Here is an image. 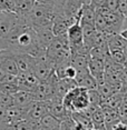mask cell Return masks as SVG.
I'll return each mask as SVG.
<instances>
[{
  "label": "cell",
  "instance_id": "8992f818",
  "mask_svg": "<svg viewBox=\"0 0 127 130\" xmlns=\"http://www.w3.org/2000/svg\"><path fill=\"white\" fill-rule=\"evenodd\" d=\"M0 68L5 72L9 73V75L17 76L19 73L18 69H17L16 61H15L13 52L11 50L9 49L0 50Z\"/></svg>",
  "mask_w": 127,
  "mask_h": 130
},
{
  "label": "cell",
  "instance_id": "ac0fdd59",
  "mask_svg": "<svg viewBox=\"0 0 127 130\" xmlns=\"http://www.w3.org/2000/svg\"><path fill=\"white\" fill-rule=\"evenodd\" d=\"M9 126L11 130H39V121L22 119Z\"/></svg>",
  "mask_w": 127,
  "mask_h": 130
},
{
  "label": "cell",
  "instance_id": "484cf974",
  "mask_svg": "<svg viewBox=\"0 0 127 130\" xmlns=\"http://www.w3.org/2000/svg\"><path fill=\"white\" fill-rule=\"evenodd\" d=\"M119 35H120V36H122L125 40H127V28L122 29V30H120V32H119Z\"/></svg>",
  "mask_w": 127,
  "mask_h": 130
},
{
  "label": "cell",
  "instance_id": "603a6c76",
  "mask_svg": "<svg viewBox=\"0 0 127 130\" xmlns=\"http://www.w3.org/2000/svg\"><path fill=\"white\" fill-rule=\"evenodd\" d=\"M76 73H77V70L75 69L73 66H67L66 69H65V77L64 78H68V79H75Z\"/></svg>",
  "mask_w": 127,
  "mask_h": 130
},
{
  "label": "cell",
  "instance_id": "e0dca14e",
  "mask_svg": "<svg viewBox=\"0 0 127 130\" xmlns=\"http://www.w3.org/2000/svg\"><path fill=\"white\" fill-rule=\"evenodd\" d=\"M59 126L60 121L49 112L39 120V130H59Z\"/></svg>",
  "mask_w": 127,
  "mask_h": 130
},
{
  "label": "cell",
  "instance_id": "4316f807",
  "mask_svg": "<svg viewBox=\"0 0 127 130\" xmlns=\"http://www.w3.org/2000/svg\"><path fill=\"white\" fill-rule=\"evenodd\" d=\"M37 2H40V4H46V5H49L52 0H36Z\"/></svg>",
  "mask_w": 127,
  "mask_h": 130
},
{
  "label": "cell",
  "instance_id": "d4e9b609",
  "mask_svg": "<svg viewBox=\"0 0 127 130\" xmlns=\"http://www.w3.org/2000/svg\"><path fill=\"white\" fill-rule=\"evenodd\" d=\"M106 2V0H90V5L93 6L94 8H98L104 6Z\"/></svg>",
  "mask_w": 127,
  "mask_h": 130
},
{
  "label": "cell",
  "instance_id": "6da1fadb",
  "mask_svg": "<svg viewBox=\"0 0 127 130\" xmlns=\"http://www.w3.org/2000/svg\"><path fill=\"white\" fill-rule=\"evenodd\" d=\"M55 16L56 14L50 5L40 4V2L36 1V4L32 7L30 12L27 16L20 17V18L25 20V22L29 27H31L34 30H36V29L39 28L51 27Z\"/></svg>",
  "mask_w": 127,
  "mask_h": 130
},
{
  "label": "cell",
  "instance_id": "44dd1931",
  "mask_svg": "<svg viewBox=\"0 0 127 130\" xmlns=\"http://www.w3.org/2000/svg\"><path fill=\"white\" fill-rule=\"evenodd\" d=\"M12 105H13L12 94H9V93H6V92L0 91V107L8 108Z\"/></svg>",
  "mask_w": 127,
  "mask_h": 130
},
{
  "label": "cell",
  "instance_id": "5b68a950",
  "mask_svg": "<svg viewBox=\"0 0 127 130\" xmlns=\"http://www.w3.org/2000/svg\"><path fill=\"white\" fill-rule=\"evenodd\" d=\"M48 112L59 121H63L72 117V112L67 110L64 106L63 99H59L57 97H54L48 101Z\"/></svg>",
  "mask_w": 127,
  "mask_h": 130
},
{
  "label": "cell",
  "instance_id": "ba28073f",
  "mask_svg": "<svg viewBox=\"0 0 127 130\" xmlns=\"http://www.w3.org/2000/svg\"><path fill=\"white\" fill-rule=\"evenodd\" d=\"M77 20L74 18H69V17L65 16L64 13L56 14L54 21L51 25V30L54 32L55 36H61V35L67 34V29L69 28V26H72L73 23H75Z\"/></svg>",
  "mask_w": 127,
  "mask_h": 130
},
{
  "label": "cell",
  "instance_id": "5bb4252c",
  "mask_svg": "<svg viewBox=\"0 0 127 130\" xmlns=\"http://www.w3.org/2000/svg\"><path fill=\"white\" fill-rule=\"evenodd\" d=\"M13 13L18 17H25L30 12L36 0H13Z\"/></svg>",
  "mask_w": 127,
  "mask_h": 130
},
{
  "label": "cell",
  "instance_id": "30bf717a",
  "mask_svg": "<svg viewBox=\"0 0 127 130\" xmlns=\"http://www.w3.org/2000/svg\"><path fill=\"white\" fill-rule=\"evenodd\" d=\"M13 56L19 73H26L31 71L35 61V58L32 56L25 54V52H13Z\"/></svg>",
  "mask_w": 127,
  "mask_h": 130
},
{
  "label": "cell",
  "instance_id": "f1b7e54d",
  "mask_svg": "<svg viewBox=\"0 0 127 130\" xmlns=\"http://www.w3.org/2000/svg\"><path fill=\"white\" fill-rule=\"evenodd\" d=\"M123 68H124L125 70H127V58L125 59V61L123 62Z\"/></svg>",
  "mask_w": 127,
  "mask_h": 130
},
{
  "label": "cell",
  "instance_id": "9a60e30c",
  "mask_svg": "<svg viewBox=\"0 0 127 130\" xmlns=\"http://www.w3.org/2000/svg\"><path fill=\"white\" fill-rule=\"evenodd\" d=\"M12 99H13V105L18 106V107H26L28 106L30 102L34 101V96H32L31 91L27 90H18L12 94Z\"/></svg>",
  "mask_w": 127,
  "mask_h": 130
},
{
  "label": "cell",
  "instance_id": "d6986e66",
  "mask_svg": "<svg viewBox=\"0 0 127 130\" xmlns=\"http://www.w3.org/2000/svg\"><path fill=\"white\" fill-rule=\"evenodd\" d=\"M88 55H70V66H73L77 71L88 68Z\"/></svg>",
  "mask_w": 127,
  "mask_h": 130
},
{
  "label": "cell",
  "instance_id": "4fadbf2b",
  "mask_svg": "<svg viewBox=\"0 0 127 130\" xmlns=\"http://www.w3.org/2000/svg\"><path fill=\"white\" fill-rule=\"evenodd\" d=\"M88 70L93 75V77L97 80L104 78L105 71V60H99V59H94L89 57L88 60Z\"/></svg>",
  "mask_w": 127,
  "mask_h": 130
},
{
  "label": "cell",
  "instance_id": "9c48e42d",
  "mask_svg": "<svg viewBox=\"0 0 127 130\" xmlns=\"http://www.w3.org/2000/svg\"><path fill=\"white\" fill-rule=\"evenodd\" d=\"M75 81L76 85L79 87H82L87 90H91V89H96L97 87V81L96 79L93 77V75L89 72L88 68L86 69H81L78 70L75 77Z\"/></svg>",
  "mask_w": 127,
  "mask_h": 130
},
{
  "label": "cell",
  "instance_id": "277c9868",
  "mask_svg": "<svg viewBox=\"0 0 127 130\" xmlns=\"http://www.w3.org/2000/svg\"><path fill=\"white\" fill-rule=\"evenodd\" d=\"M26 109V118L34 121H39L45 115L48 113V101H39L34 100L28 106L25 107Z\"/></svg>",
  "mask_w": 127,
  "mask_h": 130
},
{
  "label": "cell",
  "instance_id": "83f0119b",
  "mask_svg": "<svg viewBox=\"0 0 127 130\" xmlns=\"http://www.w3.org/2000/svg\"><path fill=\"white\" fill-rule=\"evenodd\" d=\"M123 52H124V55H125V57L127 58V41H126V43L124 45V47H123Z\"/></svg>",
  "mask_w": 127,
  "mask_h": 130
},
{
  "label": "cell",
  "instance_id": "7c38bea8",
  "mask_svg": "<svg viewBox=\"0 0 127 130\" xmlns=\"http://www.w3.org/2000/svg\"><path fill=\"white\" fill-rule=\"evenodd\" d=\"M95 17L96 9L90 4L82 5L80 11H79V23L80 25H93L95 26Z\"/></svg>",
  "mask_w": 127,
  "mask_h": 130
},
{
  "label": "cell",
  "instance_id": "7a4b0ae2",
  "mask_svg": "<svg viewBox=\"0 0 127 130\" xmlns=\"http://www.w3.org/2000/svg\"><path fill=\"white\" fill-rule=\"evenodd\" d=\"M63 103L67 110L70 112H81L89 107L88 90L82 87L76 86L68 90L63 98Z\"/></svg>",
  "mask_w": 127,
  "mask_h": 130
},
{
  "label": "cell",
  "instance_id": "ffe728a7",
  "mask_svg": "<svg viewBox=\"0 0 127 130\" xmlns=\"http://www.w3.org/2000/svg\"><path fill=\"white\" fill-rule=\"evenodd\" d=\"M109 57H110V59L114 61V62H116L118 64H123V62L126 59L122 49H111V50H109Z\"/></svg>",
  "mask_w": 127,
  "mask_h": 130
},
{
  "label": "cell",
  "instance_id": "52a82bcc",
  "mask_svg": "<svg viewBox=\"0 0 127 130\" xmlns=\"http://www.w3.org/2000/svg\"><path fill=\"white\" fill-rule=\"evenodd\" d=\"M67 38H68V42L70 47V51L78 48L79 46L84 45V37H82V29L79 23V20H77L75 23L69 26L67 29Z\"/></svg>",
  "mask_w": 127,
  "mask_h": 130
},
{
  "label": "cell",
  "instance_id": "7402d4cb",
  "mask_svg": "<svg viewBox=\"0 0 127 130\" xmlns=\"http://www.w3.org/2000/svg\"><path fill=\"white\" fill-rule=\"evenodd\" d=\"M77 123L75 122V120L72 117L67 118L63 121H60V126H59V130H74L76 128Z\"/></svg>",
  "mask_w": 127,
  "mask_h": 130
},
{
  "label": "cell",
  "instance_id": "2e32d148",
  "mask_svg": "<svg viewBox=\"0 0 127 130\" xmlns=\"http://www.w3.org/2000/svg\"><path fill=\"white\" fill-rule=\"evenodd\" d=\"M36 35H37V38H38V41L41 46L44 47H48V45L54 40L55 38V35L51 30V27H45V28H39V29H36Z\"/></svg>",
  "mask_w": 127,
  "mask_h": 130
},
{
  "label": "cell",
  "instance_id": "cb8c5ba5",
  "mask_svg": "<svg viewBox=\"0 0 127 130\" xmlns=\"http://www.w3.org/2000/svg\"><path fill=\"white\" fill-rule=\"evenodd\" d=\"M104 6L107 9L115 11V10H117V0H106Z\"/></svg>",
  "mask_w": 127,
  "mask_h": 130
},
{
  "label": "cell",
  "instance_id": "3957f363",
  "mask_svg": "<svg viewBox=\"0 0 127 130\" xmlns=\"http://www.w3.org/2000/svg\"><path fill=\"white\" fill-rule=\"evenodd\" d=\"M46 54L50 60L54 62V64L70 59L72 54H70V47L67 35L55 36L54 40L47 47Z\"/></svg>",
  "mask_w": 127,
  "mask_h": 130
},
{
  "label": "cell",
  "instance_id": "8fae6325",
  "mask_svg": "<svg viewBox=\"0 0 127 130\" xmlns=\"http://www.w3.org/2000/svg\"><path fill=\"white\" fill-rule=\"evenodd\" d=\"M5 115H6V121L7 123H15L19 120H22L26 118V109L25 107H18V106H10L8 108H5Z\"/></svg>",
  "mask_w": 127,
  "mask_h": 130
}]
</instances>
